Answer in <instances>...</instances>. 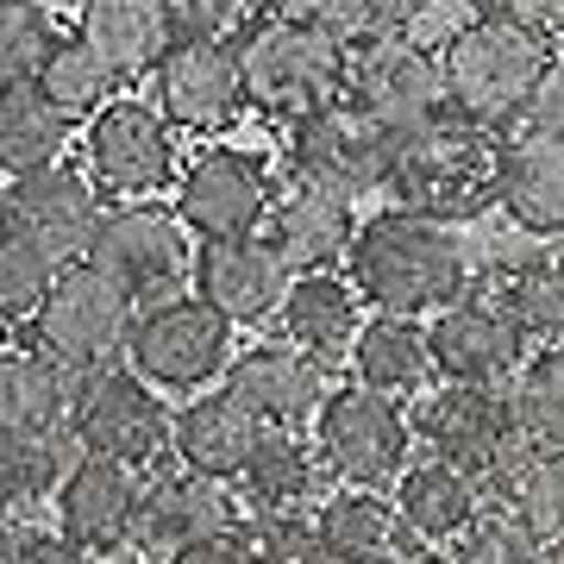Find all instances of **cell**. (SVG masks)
Masks as SVG:
<instances>
[{"label":"cell","instance_id":"cell-3","mask_svg":"<svg viewBox=\"0 0 564 564\" xmlns=\"http://www.w3.org/2000/svg\"><path fill=\"white\" fill-rule=\"evenodd\" d=\"M496 176H502V132L445 113L414 132H395V163H389L383 195L426 220L477 226L496 214Z\"/></svg>","mask_w":564,"mask_h":564},{"label":"cell","instance_id":"cell-10","mask_svg":"<svg viewBox=\"0 0 564 564\" xmlns=\"http://www.w3.org/2000/svg\"><path fill=\"white\" fill-rule=\"evenodd\" d=\"M170 421H176V408L126 358L76 377V402H69L76 452H101V458H120L132 470H158L170 458Z\"/></svg>","mask_w":564,"mask_h":564},{"label":"cell","instance_id":"cell-33","mask_svg":"<svg viewBox=\"0 0 564 564\" xmlns=\"http://www.w3.org/2000/svg\"><path fill=\"white\" fill-rule=\"evenodd\" d=\"M69 144H76V120L39 82H0V176H25L39 163H57Z\"/></svg>","mask_w":564,"mask_h":564},{"label":"cell","instance_id":"cell-46","mask_svg":"<svg viewBox=\"0 0 564 564\" xmlns=\"http://www.w3.org/2000/svg\"><path fill=\"white\" fill-rule=\"evenodd\" d=\"M514 132H540V139H564V51L552 57V69L540 76L533 88V101H527L521 126Z\"/></svg>","mask_w":564,"mask_h":564},{"label":"cell","instance_id":"cell-9","mask_svg":"<svg viewBox=\"0 0 564 564\" xmlns=\"http://www.w3.org/2000/svg\"><path fill=\"white\" fill-rule=\"evenodd\" d=\"M270 202H276V163L251 144L226 139H207L202 151H188L176 170V188H170V207L195 245L263 232Z\"/></svg>","mask_w":564,"mask_h":564},{"label":"cell","instance_id":"cell-50","mask_svg":"<svg viewBox=\"0 0 564 564\" xmlns=\"http://www.w3.org/2000/svg\"><path fill=\"white\" fill-rule=\"evenodd\" d=\"M464 13H527V20H533V7H540V0H458Z\"/></svg>","mask_w":564,"mask_h":564},{"label":"cell","instance_id":"cell-40","mask_svg":"<svg viewBox=\"0 0 564 564\" xmlns=\"http://www.w3.org/2000/svg\"><path fill=\"white\" fill-rule=\"evenodd\" d=\"M51 282H57V263L32 251L25 239H13V232H0V326L25 333L32 314L44 307V295H51Z\"/></svg>","mask_w":564,"mask_h":564},{"label":"cell","instance_id":"cell-16","mask_svg":"<svg viewBox=\"0 0 564 564\" xmlns=\"http://www.w3.org/2000/svg\"><path fill=\"white\" fill-rule=\"evenodd\" d=\"M151 107L182 139H226L245 107V76L232 39H176L151 69Z\"/></svg>","mask_w":564,"mask_h":564},{"label":"cell","instance_id":"cell-8","mask_svg":"<svg viewBox=\"0 0 564 564\" xmlns=\"http://www.w3.org/2000/svg\"><path fill=\"white\" fill-rule=\"evenodd\" d=\"M389 163H395V132L377 113H364L351 95L307 107L282 126V170L302 182H321L333 195H351V202L383 188Z\"/></svg>","mask_w":564,"mask_h":564},{"label":"cell","instance_id":"cell-29","mask_svg":"<svg viewBox=\"0 0 564 564\" xmlns=\"http://www.w3.org/2000/svg\"><path fill=\"white\" fill-rule=\"evenodd\" d=\"M76 32L101 51L126 82L151 76L163 51L176 44L163 0H76Z\"/></svg>","mask_w":564,"mask_h":564},{"label":"cell","instance_id":"cell-47","mask_svg":"<svg viewBox=\"0 0 564 564\" xmlns=\"http://www.w3.org/2000/svg\"><path fill=\"white\" fill-rule=\"evenodd\" d=\"M176 564H245V552H239V527H232V533H214V540H195Z\"/></svg>","mask_w":564,"mask_h":564},{"label":"cell","instance_id":"cell-52","mask_svg":"<svg viewBox=\"0 0 564 564\" xmlns=\"http://www.w3.org/2000/svg\"><path fill=\"white\" fill-rule=\"evenodd\" d=\"M7 7H32V13H57L63 0H7Z\"/></svg>","mask_w":564,"mask_h":564},{"label":"cell","instance_id":"cell-12","mask_svg":"<svg viewBox=\"0 0 564 564\" xmlns=\"http://www.w3.org/2000/svg\"><path fill=\"white\" fill-rule=\"evenodd\" d=\"M414 445H421L426 458L477 477L489 496V484L514 464V452L527 440H521V421H514V395L508 389L433 383V389H421V408H414Z\"/></svg>","mask_w":564,"mask_h":564},{"label":"cell","instance_id":"cell-39","mask_svg":"<svg viewBox=\"0 0 564 564\" xmlns=\"http://www.w3.org/2000/svg\"><path fill=\"white\" fill-rule=\"evenodd\" d=\"M445 558L452 564H545V545L502 502H484L470 514V527L445 545Z\"/></svg>","mask_w":564,"mask_h":564},{"label":"cell","instance_id":"cell-38","mask_svg":"<svg viewBox=\"0 0 564 564\" xmlns=\"http://www.w3.org/2000/svg\"><path fill=\"white\" fill-rule=\"evenodd\" d=\"M239 552H245V564H326L321 533H314V514H307V508H282V514L245 508Z\"/></svg>","mask_w":564,"mask_h":564},{"label":"cell","instance_id":"cell-32","mask_svg":"<svg viewBox=\"0 0 564 564\" xmlns=\"http://www.w3.org/2000/svg\"><path fill=\"white\" fill-rule=\"evenodd\" d=\"M489 295L521 321V333L533 345H558L564 339V251H558V245L533 239V251L496 258Z\"/></svg>","mask_w":564,"mask_h":564},{"label":"cell","instance_id":"cell-4","mask_svg":"<svg viewBox=\"0 0 564 564\" xmlns=\"http://www.w3.org/2000/svg\"><path fill=\"white\" fill-rule=\"evenodd\" d=\"M232 51H239V76H245V107L263 113V120H276V126H289L295 113L345 95L351 44L333 39V32L289 25V20H276V13L258 7L232 32Z\"/></svg>","mask_w":564,"mask_h":564},{"label":"cell","instance_id":"cell-23","mask_svg":"<svg viewBox=\"0 0 564 564\" xmlns=\"http://www.w3.org/2000/svg\"><path fill=\"white\" fill-rule=\"evenodd\" d=\"M496 214L540 245H564V139L502 132Z\"/></svg>","mask_w":564,"mask_h":564},{"label":"cell","instance_id":"cell-18","mask_svg":"<svg viewBox=\"0 0 564 564\" xmlns=\"http://www.w3.org/2000/svg\"><path fill=\"white\" fill-rule=\"evenodd\" d=\"M345 95L364 113H377L389 132H414V126L452 113L440 51L433 44H408V39H358L351 44Z\"/></svg>","mask_w":564,"mask_h":564},{"label":"cell","instance_id":"cell-48","mask_svg":"<svg viewBox=\"0 0 564 564\" xmlns=\"http://www.w3.org/2000/svg\"><path fill=\"white\" fill-rule=\"evenodd\" d=\"M383 564H452V558H445V545H426V540H414V533H402V545H395Z\"/></svg>","mask_w":564,"mask_h":564},{"label":"cell","instance_id":"cell-14","mask_svg":"<svg viewBox=\"0 0 564 564\" xmlns=\"http://www.w3.org/2000/svg\"><path fill=\"white\" fill-rule=\"evenodd\" d=\"M88 263L101 276H113L144 307V302H163V295L188 289L195 239H188V226L176 220L170 202H107L101 232L88 245Z\"/></svg>","mask_w":564,"mask_h":564},{"label":"cell","instance_id":"cell-15","mask_svg":"<svg viewBox=\"0 0 564 564\" xmlns=\"http://www.w3.org/2000/svg\"><path fill=\"white\" fill-rule=\"evenodd\" d=\"M245 521V502L232 484H214V477H195V470H144L139 484V508H132V533H126V552L151 564H176L195 540H214V533H232Z\"/></svg>","mask_w":564,"mask_h":564},{"label":"cell","instance_id":"cell-26","mask_svg":"<svg viewBox=\"0 0 564 564\" xmlns=\"http://www.w3.org/2000/svg\"><path fill=\"white\" fill-rule=\"evenodd\" d=\"M258 440H263V426L226 389L188 395L176 408V421H170V458L182 470H195V477H214V484H239V470L258 452Z\"/></svg>","mask_w":564,"mask_h":564},{"label":"cell","instance_id":"cell-41","mask_svg":"<svg viewBox=\"0 0 564 564\" xmlns=\"http://www.w3.org/2000/svg\"><path fill=\"white\" fill-rule=\"evenodd\" d=\"M470 20L458 0H364V39H408L440 51Z\"/></svg>","mask_w":564,"mask_h":564},{"label":"cell","instance_id":"cell-6","mask_svg":"<svg viewBox=\"0 0 564 564\" xmlns=\"http://www.w3.org/2000/svg\"><path fill=\"white\" fill-rule=\"evenodd\" d=\"M76 151L107 202H158L182 170V132L151 107V95H113L95 120L76 126Z\"/></svg>","mask_w":564,"mask_h":564},{"label":"cell","instance_id":"cell-1","mask_svg":"<svg viewBox=\"0 0 564 564\" xmlns=\"http://www.w3.org/2000/svg\"><path fill=\"white\" fill-rule=\"evenodd\" d=\"M345 276L370 314L433 321L445 302L477 289V251L464 239V226L426 220L414 207L383 202L358 220V239L345 251Z\"/></svg>","mask_w":564,"mask_h":564},{"label":"cell","instance_id":"cell-35","mask_svg":"<svg viewBox=\"0 0 564 564\" xmlns=\"http://www.w3.org/2000/svg\"><path fill=\"white\" fill-rule=\"evenodd\" d=\"M32 82H39L44 95H51V101H57L76 126L95 120L113 95H126L120 69L82 39V32H63V25H57V39H51V51H44V63H39V76H32Z\"/></svg>","mask_w":564,"mask_h":564},{"label":"cell","instance_id":"cell-31","mask_svg":"<svg viewBox=\"0 0 564 564\" xmlns=\"http://www.w3.org/2000/svg\"><path fill=\"white\" fill-rule=\"evenodd\" d=\"M351 383L383 389V395H421L433 383V358H426V321H408V314H364L358 345H351Z\"/></svg>","mask_w":564,"mask_h":564},{"label":"cell","instance_id":"cell-21","mask_svg":"<svg viewBox=\"0 0 564 564\" xmlns=\"http://www.w3.org/2000/svg\"><path fill=\"white\" fill-rule=\"evenodd\" d=\"M358 202L351 195H333L321 182L282 176L276 202L263 214V239L276 245V258L302 276V270H345V251L358 239Z\"/></svg>","mask_w":564,"mask_h":564},{"label":"cell","instance_id":"cell-42","mask_svg":"<svg viewBox=\"0 0 564 564\" xmlns=\"http://www.w3.org/2000/svg\"><path fill=\"white\" fill-rule=\"evenodd\" d=\"M57 39L51 13H32V7H7L0 0V82H20V76H39L44 51Z\"/></svg>","mask_w":564,"mask_h":564},{"label":"cell","instance_id":"cell-34","mask_svg":"<svg viewBox=\"0 0 564 564\" xmlns=\"http://www.w3.org/2000/svg\"><path fill=\"white\" fill-rule=\"evenodd\" d=\"M489 502H502L545 545V558H564V452L558 445H521L514 464L489 484Z\"/></svg>","mask_w":564,"mask_h":564},{"label":"cell","instance_id":"cell-54","mask_svg":"<svg viewBox=\"0 0 564 564\" xmlns=\"http://www.w3.org/2000/svg\"><path fill=\"white\" fill-rule=\"evenodd\" d=\"M545 564H564V558H545Z\"/></svg>","mask_w":564,"mask_h":564},{"label":"cell","instance_id":"cell-19","mask_svg":"<svg viewBox=\"0 0 564 564\" xmlns=\"http://www.w3.org/2000/svg\"><path fill=\"white\" fill-rule=\"evenodd\" d=\"M220 389L258 426L307 433V426H314V414H321V402H326V370L307 358V351H295L282 333H276V339H263V333H258L251 345H239V351H232Z\"/></svg>","mask_w":564,"mask_h":564},{"label":"cell","instance_id":"cell-45","mask_svg":"<svg viewBox=\"0 0 564 564\" xmlns=\"http://www.w3.org/2000/svg\"><path fill=\"white\" fill-rule=\"evenodd\" d=\"M7 564H101V558L88 545H76L69 533H57V527H20Z\"/></svg>","mask_w":564,"mask_h":564},{"label":"cell","instance_id":"cell-36","mask_svg":"<svg viewBox=\"0 0 564 564\" xmlns=\"http://www.w3.org/2000/svg\"><path fill=\"white\" fill-rule=\"evenodd\" d=\"M514 421H521L527 445H558L564 452V339L558 345H533L527 364L514 370Z\"/></svg>","mask_w":564,"mask_h":564},{"label":"cell","instance_id":"cell-2","mask_svg":"<svg viewBox=\"0 0 564 564\" xmlns=\"http://www.w3.org/2000/svg\"><path fill=\"white\" fill-rule=\"evenodd\" d=\"M552 57H558V44L545 39L540 20H527V13H470L440 44L452 113L470 126H489V132H514L540 76L552 69Z\"/></svg>","mask_w":564,"mask_h":564},{"label":"cell","instance_id":"cell-28","mask_svg":"<svg viewBox=\"0 0 564 564\" xmlns=\"http://www.w3.org/2000/svg\"><path fill=\"white\" fill-rule=\"evenodd\" d=\"M239 502L258 508V514H282V508H314L326 496V464L314 452L307 433H282V426H263L258 452L245 458L239 470Z\"/></svg>","mask_w":564,"mask_h":564},{"label":"cell","instance_id":"cell-24","mask_svg":"<svg viewBox=\"0 0 564 564\" xmlns=\"http://www.w3.org/2000/svg\"><path fill=\"white\" fill-rule=\"evenodd\" d=\"M364 295L351 289L345 270H302L282 295V314H276V333L295 351L321 364V370H339L358 345V326H364Z\"/></svg>","mask_w":564,"mask_h":564},{"label":"cell","instance_id":"cell-22","mask_svg":"<svg viewBox=\"0 0 564 564\" xmlns=\"http://www.w3.org/2000/svg\"><path fill=\"white\" fill-rule=\"evenodd\" d=\"M139 484H144V470H132V464L101 458V452H76L69 470H63L57 496H51L57 533L88 545L95 558H101V552H126L132 508H139Z\"/></svg>","mask_w":564,"mask_h":564},{"label":"cell","instance_id":"cell-25","mask_svg":"<svg viewBox=\"0 0 564 564\" xmlns=\"http://www.w3.org/2000/svg\"><path fill=\"white\" fill-rule=\"evenodd\" d=\"M76 402V370H63L32 339L0 345V433L13 440H63Z\"/></svg>","mask_w":564,"mask_h":564},{"label":"cell","instance_id":"cell-30","mask_svg":"<svg viewBox=\"0 0 564 564\" xmlns=\"http://www.w3.org/2000/svg\"><path fill=\"white\" fill-rule=\"evenodd\" d=\"M314 533H321L326 564H383L402 545V521H395L389 496L351 484H333L314 502Z\"/></svg>","mask_w":564,"mask_h":564},{"label":"cell","instance_id":"cell-51","mask_svg":"<svg viewBox=\"0 0 564 564\" xmlns=\"http://www.w3.org/2000/svg\"><path fill=\"white\" fill-rule=\"evenodd\" d=\"M13 540H20V527H13V514L0 508V564H7V552H13Z\"/></svg>","mask_w":564,"mask_h":564},{"label":"cell","instance_id":"cell-53","mask_svg":"<svg viewBox=\"0 0 564 564\" xmlns=\"http://www.w3.org/2000/svg\"><path fill=\"white\" fill-rule=\"evenodd\" d=\"M113 564H151V558H113Z\"/></svg>","mask_w":564,"mask_h":564},{"label":"cell","instance_id":"cell-20","mask_svg":"<svg viewBox=\"0 0 564 564\" xmlns=\"http://www.w3.org/2000/svg\"><path fill=\"white\" fill-rule=\"evenodd\" d=\"M295 270L276 258V245L251 232V239H214V245H195V270H188V289L214 302L232 326H263L282 314V295H289Z\"/></svg>","mask_w":564,"mask_h":564},{"label":"cell","instance_id":"cell-49","mask_svg":"<svg viewBox=\"0 0 564 564\" xmlns=\"http://www.w3.org/2000/svg\"><path fill=\"white\" fill-rule=\"evenodd\" d=\"M533 20H540V25H545V39L564 51V0H540V7H533Z\"/></svg>","mask_w":564,"mask_h":564},{"label":"cell","instance_id":"cell-17","mask_svg":"<svg viewBox=\"0 0 564 564\" xmlns=\"http://www.w3.org/2000/svg\"><path fill=\"white\" fill-rule=\"evenodd\" d=\"M533 339L521 333V321L508 314L489 289H470L458 302H445L426 321V358L440 383H470V389H508L514 370L527 364Z\"/></svg>","mask_w":564,"mask_h":564},{"label":"cell","instance_id":"cell-13","mask_svg":"<svg viewBox=\"0 0 564 564\" xmlns=\"http://www.w3.org/2000/svg\"><path fill=\"white\" fill-rule=\"evenodd\" d=\"M101 214H107V195L69 158L39 163L25 176H0V232L44 251L57 270L88 258V245L101 232Z\"/></svg>","mask_w":564,"mask_h":564},{"label":"cell","instance_id":"cell-27","mask_svg":"<svg viewBox=\"0 0 564 564\" xmlns=\"http://www.w3.org/2000/svg\"><path fill=\"white\" fill-rule=\"evenodd\" d=\"M484 502H489L484 484L440 458H408V470L389 484V508H395L402 533H414L426 545H452Z\"/></svg>","mask_w":564,"mask_h":564},{"label":"cell","instance_id":"cell-44","mask_svg":"<svg viewBox=\"0 0 564 564\" xmlns=\"http://www.w3.org/2000/svg\"><path fill=\"white\" fill-rule=\"evenodd\" d=\"M263 13H276L289 25H314V32H333V39L358 44L364 39V0H258Z\"/></svg>","mask_w":564,"mask_h":564},{"label":"cell","instance_id":"cell-43","mask_svg":"<svg viewBox=\"0 0 564 564\" xmlns=\"http://www.w3.org/2000/svg\"><path fill=\"white\" fill-rule=\"evenodd\" d=\"M163 13L176 39H232L258 13V0H163Z\"/></svg>","mask_w":564,"mask_h":564},{"label":"cell","instance_id":"cell-11","mask_svg":"<svg viewBox=\"0 0 564 564\" xmlns=\"http://www.w3.org/2000/svg\"><path fill=\"white\" fill-rule=\"evenodd\" d=\"M132 314L139 302L126 295L113 276H101L95 263H63L57 282H51V295L44 307L32 314L25 326V339L51 351L63 370H101V364H120L126 358V339H132Z\"/></svg>","mask_w":564,"mask_h":564},{"label":"cell","instance_id":"cell-5","mask_svg":"<svg viewBox=\"0 0 564 564\" xmlns=\"http://www.w3.org/2000/svg\"><path fill=\"white\" fill-rule=\"evenodd\" d=\"M232 351H239V326L226 321L214 302H202L195 289L163 295V302H144L132 314V339H126V364L151 389H163V395L220 389Z\"/></svg>","mask_w":564,"mask_h":564},{"label":"cell","instance_id":"cell-7","mask_svg":"<svg viewBox=\"0 0 564 564\" xmlns=\"http://www.w3.org/2000/svg\"><path fill=\"white\" fill-rule=\"evenodd\" d=\"M307 440L321 452L326 477L351 489H383L408 470L414 458V414H408L395 395L383 389H364V383H339L326 389L321 414L307 426Z\"/></svg>","mask_w":564,"mask_h":564},{"label":"cell","instance_id":"cell-37","mask_svg":"<svg viewBox=\"0 0 564 564\" xmlns=\"http://www.w3.org/2000/svg\"><path fill=\"white\" fill-rule=\"evenodd\" d=\"M63 470H69L63 440H13V433H0V508L13 521H32L39 508H51Z\"/></svg>","mask_w":564,"mask_h":564}]
</instances>
